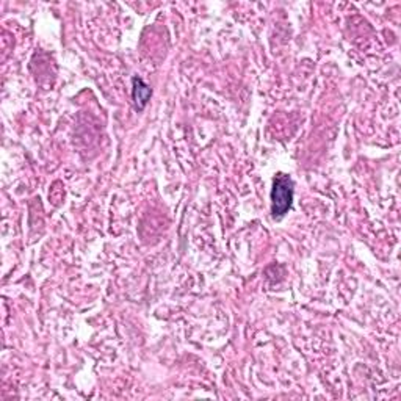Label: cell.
I'll use <instances>...</instances> for the list:
<instances>
[{
  "label": "cell",
  "mask_w": 401,
  "mask_h": 401,
  "mask_svg": "<svg viewBox=\"0 0 401 401\" xmlns=\"http://www.w3.org/2000/svg\"><path fill=\"white\" fill-rule=\"evenodd\" d=\"M293 181L287 175H278L273 181L271 212L274 217H284L290 211L293 202Z\"/></svg>",
  "instance_id": "cell-1"
},
{
  "label": "cell",
  "mask_w": 401,
  "mask_h": 401,
  "mask_svg": "<svg viewBox=\"0 0 401 401\" xmlns=\"http://www.w3.org/2000/svg\"><path fill=\"white\" fill-rule=\"evenodd\" d=\"M132 83H134L132 96H134L136 109H140V110L145 109V105L148 104V100L151 99V94H152L151 88H149L141 79H139V77H134V80H132Z\"/></svg>",
  "instance_id": "cell-2"
}]
</instances>
